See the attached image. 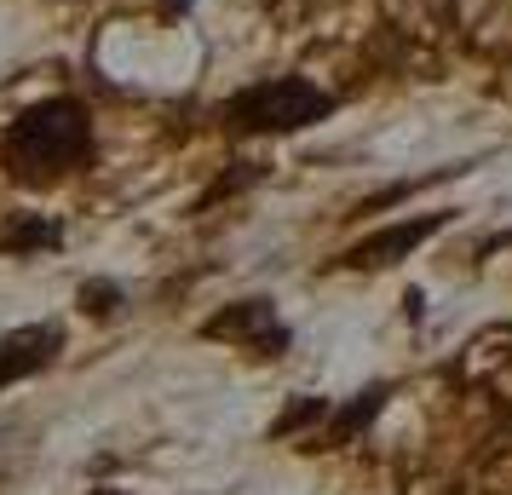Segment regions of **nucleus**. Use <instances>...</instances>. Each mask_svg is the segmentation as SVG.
I'll use <instances>...</instances> for the list:
<instances>
[{
  "label": "nucleus",
  "mask_w": 512,
  "mask_h": 495,
  "mask_svg": "<svg viewBox=\"0 0 512 495\" xmlns=\"http://www.w3.org/2000/svg\"><path fill=\"white\" fill-rule=\"evenodd\" d=\"M93 156V116L75 98H41L6 127L0 167L12 185H58Z\"/></svg>",
  "instance_id": "nucleus-1"
},
{
  "label": "nucleus",
  "mask_w": 512,
  "mask_h": 495,
  "mask_svg": "<svg viewBox=\"0 0 512 495\" xmlns=\"http://www.w3.org/2000/svg\"><path fill=\"white\" fill-rule=\"evenodd\" d=\"M340 98L323 93L317 81H300V75H277V81H254L225 104V127L231 133H300L311 121L334 116Z\"/></svg>",
  "instance_id": "nucleus-2"
},
{
  "label": "nucleus",
  "mask_w": 512,
  "mask_h": 495,
  "mask_svg": "<svg viewBox=\"0 0 512 495\" xmlns=\"http://www.w3.org/2000/svg\"><path fill=\"white\" fill-rule=\"evenodd\" d=\"M208 340H231V346H248V352H265L277 357L288 346V329H282V317L271 311V300H236V306L213 311L208 323H202Z\"/></svg>",
  "instance_id": "nucleus-3"
},
{
  "label": "nucleus",
  "mask_w": 512,
  "mask_h": 495,
  "mask_svg": "<svg viewBox=\"0 0 512 495\" xmlns=\"http://www.w3.org/2000/svg\"><path fill=\"white\" fill-rule=\"evenodd\" d=\"M443 231V213H420V219H403V225H386V231L363 236L357 248H346V265H357V271H380V265H397L409 260L426 236Z\"/></svg>",
  "instance_id": "nucleus-4"
},
{
  "label": "nucleus",
  "mask_w": 512,
  "mask_h": 495,
  "mask_svg": "<svg viewBox=\"0 0 512 495\" xmlns=\"http://www.w3.org/2000/svg\"><path fill=\"white\" fill-rule=\"evenodd\" d=\"M58 352H64L58 323H29V329H12L6 340H0V392H6L12 380H29L35 369H47Z\"/></svg>",
  "instance_id": "nucleus-5"
},
{
  "label": "nucleus",
  "mask_w": 512,
  "mask_h": 495,
  "mask_svg": "<svg viewBox=\"0 0 512 495\" xmlns=\"http://www.w3.org/2000/svg\"><path fill=\"white\" fill-rule=\"evenodd\" d=\"M380 403H386V386H369V392H357V403L340 409V421L328 426V444H351L357 438V426H369L380 415Z\"/></svg>",
  "instance_id": "nucleus-6"
},
{
  "label": "nucleus",
  "mask_w": 512,
  "mask_h": 495,
  "mask_svg": "<svg viewBox=\"0 0 512 495\" xmlns=\"http://www.w3.org/2000/svg\"><path fill=\"white\" fill-rule=\"evenodd\" d=\"M52 242H58V225H41V219H24L18 231L0 236V248H6V254H18V248H52Z\"/></svg>",
  "instance_id": "nucleus-7"
},
{
  "label": "nucleus",
  "mask_w": 512,
  "mask_h": 495,
  "mask_svg": "<svg viewBox=\"0 0 512 495\" xmlns=\"http://www.w3.org/2000/svg\"><path fill=\"white\" fill-rule=\"evenodd\" d=\"M323 415H328V403H317V398L294 403V409H288V415L277 421V438H282V432H294V426H305V421H323Z\"/></svg>",
  "instance_id": "nucleus-8"
},
{
  "label": "nucleus",
  "mask_w": 512,
  "mask_h": 495,
  "mask_svg": "<svg viewBox=\"0 0 512 495\" xmlns=\"http://www.w3.org/2000/svg\"><path fill=\"white\" fill-rule=\"evenodd\" d=\"M110 306H116V288H110V283H87V288H81V311L104 317Z\"/></svg>",
  "instance_id": "nucleus-9"
}]
</instances>
